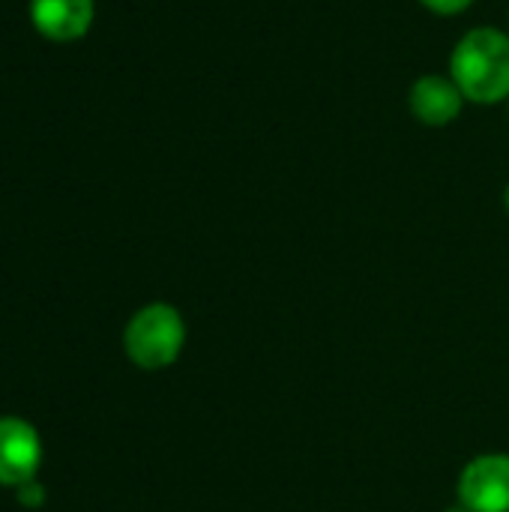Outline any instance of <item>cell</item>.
<instances>
[{"label":"cell","mask_w":509,"mask_h":512,"mask_svg":"<svg viewBox=\"0 0 509 512\" xmlns=\"http://www.w3.org/2000/svg\"><path fill=\"white\" fill-rule=\"evenodd\" d=\"M504 207H507V213H509V183H507V192H504Z\"/></svg>","instance_id":"9c48e42d"},{"label":"cell","mask_w":509,"mask_h":512,"mask_svg":"<svg viewBox=\"0 0 509 512\" xmlns=\"http://www.w3.org/2000/svg\"><path fill=\"white\" fill-rule=\"evenodd\" d=\"M93 0H30L33 27L51 42H75L93 24Z\"/></svg>","instance_id":"8992f818"},{"label":"cell","mask_w":509,"mask_h":512,"mask_svg":"<svg viewBox=\"0 0 509 512\" xmlns=\"http://www.w3.org/2000/svg\"><path fill=\"white\" fill-rule=\"evenodd\" d=\"M39 462H42L39 432L18 417H0V486L18 489L36 480Z\"/></svg>","instance_id":"277c9868"},{"label":"cell","mask_w":509,"mask_h":512,"mask_svg":"<svg viewBox=\"0 0 509 512\" xmlns=\"http://www.w3.org/2000/svg\"><path fill=\"white\" fill-rule=\"evenodd\" d=\"M450 78L465 102L498 105L509 99V33L498 27L468 30L450 54Z\"/></svg>","instance_id":"6da1fadb"},{"label":"cell","mask_w":509,"mask_h":512,"mask_svg":"<svg viewBox=\"0 0 509 512\" xmlns=\"http://www.w3.org/2000/svg\"><path fill=\"white\" fill-rule=\"evenodd\" d=\"M459 504L468 512H509V456L471 459L459 477Z\"/></svg>","instance_id":"3957f363"},{"label":"cell","mask_w":509,"mask_h":512,"mask_svg":"<svg viewBox=\"0 0 509 512\" xmlns=\"http://www.w3.org/2000/svg\"><path fill=\"white\" fill-rule=\"evenodd\" d=\"M15 495H18V504H21V507H27V510H39V507L45 504V489H42L36 480H30V483L18 486V489H15Z\"/></svg>","instance_id":"52a82bcc"},{"label":"cell","mask_w":509,"mask_h":512,"mask_svg":"<svg viewBox=\"0 0 509 512\" xmlns=\"http://www.w3.org/2000/svg\"><path fill=\"white\" fill-rule=\"evenodd\" d=\"M447 512H468V510H465V507L459 504V507H450V510H447Z\"/></svg>","instance_id":"30bf717a"},{"label":"cell","mask_w":509,"mask_h":512,"mask_svg":"<svg viewBox=\"0 0 509 512\" xmlns=\"http://www.w3.org/2000/svg\"><path fill=\"white\" fill-rule=\"evenodd\" d=\"M420 3L435 15H459L468 6H474V0H420Z\"/></svg>","instance_id":"ba28073f"},{"label":"cell","mask_w":509,"mask_h":512,"mask_svg":"<svg viewBox=\"0 0 509 512\" xmlns=\"http://www.w3.org/2000/svg\"><path fill=\"white\" fill-rule=\"evenodd\" d=\"M183 345H186V324L180 312L168 303L144 306L141 312L132 315L123 333L126 357L144 372H159L177 363Z\"/></svg>","instance_id":"7a4b0ae2"},{"label":"cell","mask_w":509,"mask_h":512,"mask_svg":"<svg viewBox=\"0 0 509 512\" xmlns=\"http://www.w3.org/2000/svg\"><path fill=\"white\" fill-rule=\"evenodd\" d=\"M462 105L465 96L450 75H420L408 90V108L423 126H450Z\"/></svg>","instance_id":"5b68a950"}]
</instances>
